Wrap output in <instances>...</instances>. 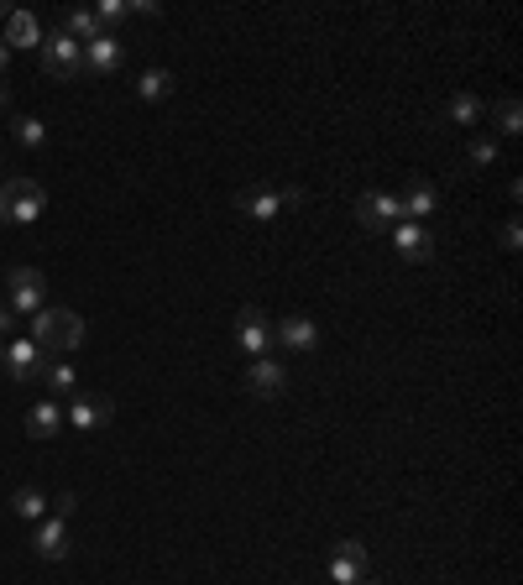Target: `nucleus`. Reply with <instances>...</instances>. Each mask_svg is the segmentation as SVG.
I'll list each match as a JSON object with an SVG mask.
<instances>
[{
	"mask_svg": "<svg viewBox=\"0 0 523 585\" xmlns=\"http://www.w3.org/2000/svg\"><path fill=\"white\" fill-rule=\"evenodd\" d=\"M6 100H11V95H6V84H0V110H6Z\"/></svg>",
	"mask_w": 523,
	"mask_h": 585,
	"instance_id": "32",
	"label": "nucleus"
},
{
	"mask_svg": "<svg viewBox=\"0 0 523 585\" xmlns=\"http://www.w3.org/2000/svg\"><path fill=\"white\" fill-rule=\"evenodd\" d=\"M304 189H241L236 194V209L246 220H272V215H283V204H299Z\"/></svg>",
	"mask_w": 523,
	"mask_h": 585,
	"instance_id": "4",
	"label": "nucleus"
},
{
	"mask_svg": "<svg viewBox=\"0 0 523 585\" xmlns=\"http://www.w3.org/2000/svg\"><path fill=\"white\" fill-rule=\"evenodd\" d=\"M497 126H503L508 136H518L523 131V105L518 100H503V105H497Z\"/></svg>",
	"mask_w": 523,
	"mask_h": 585,
	"instance_id": "25",
	"label": "nucleus"
},
{
	"mask_svg": "<svg viewBox=\"0 0 523 585\" xmlns=\"http://www.w3.org/2000/svg\"><path fill=\"white\" fill-rule=\"evenodd\" d=\"M445 115H450V121H456V126H471L476 115H482V100H476V95H456V100L445 105Z\"/></svg>",
	"mask_w": 523,
	"mask_h": 585,
	"instance_id": "23",
	"label": "nucleus"
},
{
	"mask_svg": "<svg viewBox=\"0 0 523 585\" xmlns=\"http://www.w3.org/2000/svg\"><path fill=\"white\" fill-rule=\"evenodd\" d=\"M68 42H79V48H84V42H95L100 37V21H95V11H63V27H58Z\"/></svg>",
	"mask_w": 523,
	"mask_h": 585,
	"instance_id": "19",
	"label": "nucleus"
},
{
	"mask_svg": "<svg viewBox=\"0 0 523 585\" xmlns=\"http://www.w3.org/2000/svg\"><path fill=\"white\" fill-rule=\"evenodd\" d=\"M32 340L42 350H79L84 345V319L74 309H42L32 319Z\"/></svg>",
	"mask_w": 523,
	"mask_h": 585,
	"instance_id": "1",
	"label": "nucleus"
},
{
	"mask_svg": "<svg viewBox=\"0 0 523 585\" xmlns=\"http://www.w3.org/2000/svg\"><path fill=\"white\" fill-rule=\"evenodd\" d=\"M136 95H142V100H168L173 95V74L152 68V74H142V84H136Z\"/></svg>",
	"mask_w": 523,
	"mask_h": 585,
	"instance_id": "22",
	"label": "nucleus"
},
{
	"mask_svg": "<svg viewBox=\"0 0 523 585\" xmlns=\"http://www.w3.org/2000/svg\"><path fill=\"white\" fill-rule=\"evenodd\" d=\"M518 241H523V230H518V220H508V225H503V246L518 251Z\"/></svg>",
	"mask_w": 523,
	"mask_h": 585,
	"instance_id": "29",
	"label": "nucleus"
},
{
	"mask_svg": "<svg viewBox=\"0 0 523 585\" xmlns=\"http://www.w3.org/2000/svg\"><path fill=\"white\" fill-rule=\"evenodd\" d=\"M42 288H48V283H42L37 267H16L11 272V303H6V309L11 314H42Z\"/></svg>",
	"mask_w": 523,
	"mask_h": 585,
	"instance_id": "7",
	"label": "nucleus"
},
{
	"mask_svg": "<svg viewBox=\"0 0 523 585\" xmlns=\"http://www.w3.org/2000/svg\"><path fill=\"white\" fill-rule=\"evenodd\" d=\"M236 345L246 350V356H262V350L272 345V319L262 309H241V319H236Z\"/></svg>",
	"mask_w": 523,
	"mask_h": 585,
	"instance_id": "9",
	"label": "nucleus"
},
{
	"mask_svg": "<svg viewBox=\"0 0 523 585\" xmlns=\"http://www.w3.org/2000/svg\"><path fill=\"white\" fill-rule=\"evenodd\" d=\"M356 585H377V580H356Z\"/></svg>",
	"mask_w": 523,
	"mask_h": 585,
	"instance_id": "33",
	"label": "nucleus"
},
{
	"mask_svg": "<svg viewBox=\"0 0 523 585\" xmlns=\"http://www.w3.org/2000/svg\"><path fill=\"white\" fill-rule=\"evenodd\" d=\"M42 382H48L58 397H74L79 392V377H74V366H63V361H53L48 371H42Z\"/></svg>",
	"mask_w": 523,
	"mask_h": 585,
	"instance_id": "21",
	"label": "nucleus"
},
{
	"mask_svg": "<svg viewBox=\"0 0 523 585\" xmlns=\"http://www.w3.org/2000/svg\"><path fill=\"white\" fill-rule=\"evenodd\" d=\"M272 340H278L283 350H314V345H320V330H314V319L288 314V319L272 324Z\"/></svg>",
	"mask_w": 523,
	"mask_h": 585,
	"instance_id": "12",
	"label": "nucleus"
},
{
	"mask_svg": "<svg viewBox=\"0 0 523 585\" xmlns=\"http://www.w3.org/2000/svg\"><path fill=\"white\" fill-rule=\"evenodd\" d=\"M398 204H403V220H424V215H435L440 209V194H435V183L408 178V189L398 194Z\"/></svg>",
	"mask_w": 523,
	"mask_h": 585,
	"instance_id": "13",
	"label": "nucleus"
},
{
	"mask_svg": "<svg viewBox=\"0 0 523 585\" xmlns=\"http://www.w3.org/2000/svg\"><path fill=\"white\" fill-rule=\"evenodd\" d=\"M393 241H398V251L408 256V262H429V256H435V236H429V230H419L414 220H398Z\"/></svg>",
	"mask_w": 523,
	"mask_h": 585,
	"instance_id": "14",
	"label": "nucleus"
},
{
	"mask_svg": "<svg viewBox=\"0 0 523 585\" xmlns=\"http://www.w3.org/2000/svg\"><path fill=\"white\" fill-rule=\"evenodd\" d=\"M356 220L367 225V230H382V225L403 220V204H398V194H361V204H356Z\"/></svg>",
	"mask_w": 523,
	"mask_h": 585,
	"instance_id": "11",
	"label": "nucleus"
},
{
	"mask_svg": "<svg viewBox=\"0 0 523 585\" xmlns=\"http://www.w3.org/2000/svg\"><path fill=\"white\" fill-rule=\"evenodd\" d=\"M6 58H11V48H6V42H0V74H6Z\"/></svg>",
	"mask_w": 523,
	"mask_h": 585,
	"instance_id": "31",
	"label": "nucleus"
},
{
	"mask_svg": "<svg viewBox=\"0 0 523 585\" xmlns=\"http://www.w3.org/2000/svg\"><path fill=\"white\" fill-rule=\"evenodd\" d=\"M6 371H11V382H37L42 371H48V350H42L37 340H11L6 345Z\"/></svg>",
	"mask_w": 523,
	"mask_h": 585,
	"instance_id": "6",
	"label": "nucleus"
},
{
	"mask_svg": "<svg viewBox=\"0 0 523 585\" xmlns=\"http://www.w3.org/2000/svg\"><path fill=\"white\" fill-rule=\"evenodd\" d=\"M32 549H37L42 559H63V554H68V518H42Z\"/></svg>",
	"mask_w": 523,
	"mask_h": 585,
	"instance_id": "17",
	"label": "nucleus"
},
{
	"mask_svg": "<svg viewBox=\"0 0 523 585\" xmlns=\"http://www.w3.org/2000/svg\"><path fill=\"white\" fill-rule=\"evenodd\" d=\"M0 16H11V11H6V6H0Z\"/></svg>",
	"mask_w": 523,
	"mask_h": 585,
	"instance_id": "36",
	"label": "nucleus"
},
{
	"mask_svg": "<svg viewBox=\"0 0 523 585\" xmlns=\"http://www.w3.org/2000/svg\"><path fill=\"white\" fill-rule=\"evenodd\" d=\"M37 58H42V74H53V79H74V74H84V48H79V42H68L63 32L42 37Z\"/></svg>",
	"mask_w": 523,
	"mask_h": 585,
	"instance_id": "3",
	"label": "nucleus"
},
{
	"mask_svg": "<svg viewBox=\"0 0 523 585\" xmlns=\"http://www.w3.org/2000/svg\"><path fill=\"white\" fill-rule=\"evenodd\" d=\"M16 142L21 147H42V142H48V126H42L37 115H21V121H16Z\"/></svg>",
	"mask_w": 523,
	"mask_h": 585,
	"instance_id": "24",
	"label": "nucleus"
},
{
	"mask_svg": "<svg viewBox=\"0 0 523 585\" xmlns=\"http://www.w3.org/2000/svg\"><path fill=\"white\" fill-rule=\"evenodd\" d=\"M63 429V408L53 403V397H42V403H32V413H27V434H37V439H53Z\"/></svg>",
	"mask_w": 523,
	"mask_h": 585,
	"instance_id": "18",
	"label": "nucleus"
},
{
	"mask_svg": "<svg viewBox=\"0 0 523 585\" xmlns=\"http://www.w3.org/2000/svg\"><path fill=\"white\" fill-rule=\"evenodd\" d=\"M471 157H476V162H497V142H492V136H476V142H471Z\"/></svg>",
	"mask_w": 523,
	"mask_h": 585,
	"instance_id": "27",
	"label": "nucleus"
},
{
	"mask_svg": "<svg viewBox=\"0 0 523 585\" xmlns=\"http://www.w3.org/2000/svg\"><path fill=\"white\" fill-rule=\"evenodd\" d=\"M246 387H252L257 397H278V392L288 387V371H283V361L257 356V366H252V377H246Z\"/></svg>",
	"mask_w": 523,
	"mask_h": 585,
	"instance_id": "15",
	"label": "nucleus"
},
{
	"mask_svg": "<svg viewBox=\"0 0 523 585\" xmlns=\"http://www.w3.org/2000/svg\"><path fill=\"white\" fill-rule=\"evenodd\" d=\"M0 189H6V173H0Z\"/></svg>",
	"mask_w": 523,
	"mask_h": 585,
	"instance_id": "35",
	"label": "nucleus"
},
{
	"mask_svg": "<svg viewBox=\"0 0 523 585\" xmlns=\"http://www.w3.org/2000/svg\"><path fill=\"white\" fill-rule=\"evenodd\" d=\"M53 518H74V491H63V497H53Z\"/></svg>",
	"mask_w": 523,
	"mask_h": 585,
	"instance_id": "28",
	"label": "nucleus"
},
{
	"mask_svg": "<svg viewBox=\"0 0 523 585\" xmlns=\"http://www.w3.org/2000/svg\"><path fill=\"white\" fill-rule=\"evenodd\" d=\"M11 324H16V314L6 309V303H0V335H11Z\"/></svg>",
	"mask_w": 523,
	"mask_h": 585,
	"instance_id": "30",
	"label": "nucleus"
},
{
	"mask_svg": "<svg viewBox=\"0 0 523 585\" xmlns=\"http://www.w3.org/2000/svg\"><path fill=\"white\" fill-rule=\"evenodd\" d=\"M11 512H16V518H27V523H42V518H48V497H42L37 486H21L11 497Z\"/></svg>",
	"mask_w": 523,
	"mask_h": 585,
	"instance_id": "20",
	"label": "nucleus"
},
{
	"mask_svg": "<svg viewBox=\"0 0 523 585\" xmlns=\"http://www.w3.org/2000/svg\"><path fill=\"white\" fill-rule=\"evenodd\" d=\"M0 366H6V350H0Z\"/></svg>",
	"mask_w": 523,
	"mask_h": 585,
	"instance_id": "34",
	"label": "nucleus"
},
{
	"mask_svg": "<svg viewBox=\"0 0 523 585\" xmlns=\"http://www.w3.org/2000/svg\"><path fill=\"white\" fill-rule=\"evenodd\" d=\"M131 16V6H126V0H105V6L95 11V21H100V32L105 27H116V21H126Z\"/></svg>",
	"mask_w": 523,
	"mask_h": 585,
	"instance_id": "26",
	"label": "nucleus"
},
{
	"mask_svg": "<svg viewBox=\"0 0 523 585\" xmlns=\"http://www.w3.org/2000/svg\"><path fill=\"white\" fill-rule=\"evenodd\" d=\"M330 580H335V585H356V580H367V549H361L356 538H346V544L335 549V559H330Z\"/></svg>",
	"mask_w": 523,
	"mask_h": 585,
	"instance_id": "10",
	"label": "nucleus"
},
{
	"mask_svg": "<svg viewBox=\"0 0 523 585\" xmlns=\"http://www.w3.org/2000/svg\"><path fill=\"white\" fill-rule=\"evenodd\" d=\"M42 204H48V194H42V183L32 178H6V189H0V225H32L42 215Z\"/></svg>",
	"mask_w": 523,
	"mask_h": 585,
	"instance_id": "2",
	"label": "nucleus"
},
{
	"mask_svg": "<svg viewBox=\"0 0 523 585\" xmlns=\"http://www.w3.org/2000/svg\"><path fill=\"white\" fill-rule=\"evenodd\" d=\"M6 48H42V27H37V16L32 11H11L6 16Z\"/></svg>",
	"mask_w": 523,
	"mask_h": 585,
	"instance_id": "16",
	"label": "nucleus"
},
{
	"mask_svg": "<svg viewBox=\"0 0 523 585\" xmlns=\"http://www.w3.org/2000/svg\"><path fill=\"white\" fill-rule=\"evenodd\" d=\"M126 63V48L110 32H100L95 42H84V74H95V79H105V74H116V68Z\"/></svg>",
	"mask_w": 523,
	"mask_h": 585,
	"instance_id": "8",
	"label": "nucleus"
},
{
	"mask_svg": "<svg viewBox=\"0 0 523 585\" xmlns=\"http://www.w3.org/2000/svg\"><path fill=\"white\" fill-rule=\"evenodd\" d=\"M110 418H116L110 397H95V392H74L63 408V424H74V429H105Z\"/></svg>",
	"mask_w": 523,
	"mask_h": 585,
	"instance_id": "5",
	"label": "nucleus"
}]
</instances>
